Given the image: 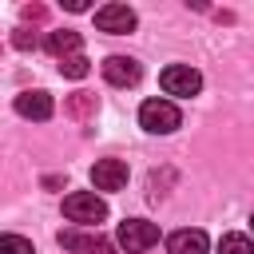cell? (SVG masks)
Masks as SVG:
<instances>
[{
	"instance_id": "cell-1",
	"label": "cell",
	"mask_w": 254,
	"mask_h": 254,
	"mask_svg": "<svg viewBox=\"0 0 254 254\" xmlns=\"http://www.w3.org/2000/svg\"><path fill=\"white\" fill-rule=\"evenodd\" d=\"M179 123H183V115H179V107L171 99H147L139 107V127L151 131V135H171Z\"/></svg>"
},
{
	"instance_id": "cell-2",
	"label": "cell",
	"mask_w": 254,
	"mask_h": 254,
	"mask_svg": "<svg viewBox=\"0 0 254 254\" xmlns=\"http://www.w3.org/2000/svg\"><path fill=\"white\" fill-rule=\"evenodd\" d=\"M64 214H67L71 222H79V226H95V222L107 218V202H103L95 190H71V194L64 198Z\"/></svg>"
},
{
	"instance_id": "cell-3",
	"label": "cell",
	"mask_w": 254,
	"mask_h": 254,
	"mask_svg": "<svg viewBox=\"0 0 254 254\" xmlns=\"http://www.w3.org/2000/svg\"><path fill=\"white\" fill-rule=\"evenodd\" d=\"M115 238H119V246L127 254H143V250H151L159 242V226L147 222V218H123L119 230H115Z\"/></svg>"
},
{
	"instance_id": "cell-4",
	"label": "cell",
	"mask_w": 254,
	"mask_h": 254,
	"mask_svg": "<svg viewBox=\"0 0 254 254\" xmlns=\"http://www.w3.org/2000/svg\"><path fill=\"white\" fill-rule=\"evenodd\" d=\"M159 87H163L167 95L190 99V95H198V87H202V75H198L190 64H171V67H163V75H159Z\"/></svg>"
},
{
	"instance_id": "cell-5",
	"label": "cell",
	"mask_w": 254,
	"mask_h": 254,
	"mask_svg": "<svg viewBox=\"0 0 254 254\" xmlns=\"http://www.w3.org/2000/svg\"><path fill=\"white\" fill-rule=\"evenodd\" d=\"M135 24H139V16L127 4H103V8H95V28L99 32L127 36V32H135Z\"/></svg>"
},
{
	"instance_id": "cell-6",
	"label": "cell",
	"mask_w": 254,
	"mask_h": 254,
	"mask_svg": "<svg viewBox=\"0 0 254 254\" xmlns=\"http://www.w3.org/2000/svg\"><path fill=\"white\" fill-rule=\"evenodd\" d=\"M99 71H103V79H107L111 87H135L139 75H143L139 60H131V56H107V60L99 64Z\"/></svg>"
},
{
	"instance_id": "cell-7",
	"label": "cell",
	"mask_w": 254,
	"mask_h": 254,
	"mask_svg": "<svg viewBox=\"0 0 254 254\" xmlns=\"http://www.w3.org/2000/svg\"><path fill=\"white\" fill-rule=\"evenodd\" d=\"M91 187L95 190H123L127 187V163L123 159H99L91 167Z\"/></svg>"
},
{
	"instance_id": "cell-8",
	"label": "cell",
	"mask_w": 254,
	"mask_h": 254,
	"mask_svg": "<svg viewBox=\"0 0 254 254\" xmlns=\"http://www.w3.org/2000/svg\"><path fill=\"white\" fill-rule=\"evenodd\" d=\"M52 111H56V103H52V95H48V91H40V87H32V91H20V95H16V115H24V119L44 123V119H52Z\"/></svg>"
},
{
	"instance_id": "cell-9",
	"label": "cell",
	"mask_w": 254,
	"mask_h": 254,
	"mask_svg": "<svg viewBox=\"0 0 254 254\" xmlns=\"http://www.w3.org/2000/svg\"><path fill=\"white\" fill-rule=\"evenodd\" d=\"M44 48H48L56 60H67V56L79 52V32H71V28H56V32L44 36Z\"/></svg>"
},
{
	"instance_id": "cell-10",
	"label": "cell",
	"mask_w": 254,
	"mask_h": 254,
	"mask_svg": "<svg viewBox=\"0 0 254 254\" xmlns=\"http://www.w3.org/2000/svg\"><path fill=\"white\" fill-rule=\"evenodd\" d=\"M206 234L202 230H175L171 238H167V250L171 254H206Z\"/></svg>"
},
{
	"instance_id": "cell-11",
	"label": "cell",
	"mask_w": 254,
	"mask_h": 254,
	"mask_svg": "<svg viewBox=\"0 0 254 254\" xmlns=\"http://www.w3.org/2000/svg\"><path fill=\"white\" fill-rule=\"evenodd\" d=\"M95 107H99V99H95L91 91H75V95H67V103H64V111H67L71 119H91Z\"/></svg>"
},
{
	"instance_id": "cell-12",
	"label": "cell",
	"mask_w": 254,
	"mask_h": 254,
	"mask_svg": "<svg viewBox=\"0 0 254 254\" xmlns=\"http://www.w3.org/2000/svg\"><path fill=\"white\" fill-rule=\"evenodd\" d=\"M87 71H91V60H87V56H79V52H75V56H67V60H60V75H67V79H83Z\"/></svg>"
},
{
	"instance_id": "cell-13",
	"label": "cell",
	"mask_w": 254,
	"mask_h": 254,
	"mask_svg": "<svg viewBox=\"0 0 254 254\" xmlns=\"http://www.w3.org/2000/svg\"><path fill=\"white\" fill-rule=\"evenodd\" d=\"M64 250H91V234H83V230H60V238H56Z\"/></svg>"
},
{
	"instance_id": "cell-14",
	"label": "cell",
	"mask_w": 254,
	"mask_h": 254,
	"mask_svg": "<svg viewBox=\"0 0 254 254\" xmlns=\"http://www.w3.org/2000/svg\"><path fill=\"white\" fill-rule=\"evenodd\" d=\"M218 254H254V246H250V238H246V234H222Z\"/></svg>"
},
{
	"instance_id": "cell-15",
	"label": "cell",
	"mask_w": 254,
	"mask_h": 254,
	"mask_svg": "<svg viewBox=\"0 0 254 254\" xmlns=\"http://www.w3.org/2000/svg\"><path fill=\"white\" fill-rule=\"evenodd\" d=\"M0 254H36V246L24 234H0Z\"/></svg>"
},
{
	"instance_id": "cell-16",
	"label": "cell",
	"mask_w": 254,
	"mask_h": 254,
	"mask_svg": "<svg viewBox=\"0 0 254 254\" xmlns=\"http://www.w3.org/2000/svg\"><path fill=\"white\" fill-rule=\"evenodd\" d=\"M20 16H24L28 24H44V20H48V8H44V4H24Z\"/></svg>"
},
{
	"instance_id": "cell-17",
	"label": "cell",
	"mask_w": 254,
	"mask_h": 254,
	"mask_svg": "<svg viewBox=\"0 0 254 254\" xmlns=\"http://www.w3.org/2000/svg\"><path fill=\"white\" fill-rule=\"evenodd\" d=\"M12 44H16L20 52H32V48H36V36H32L28 28H16V32H12Z\"/></svg>"
},
{
	"instance_id": "cell-18",
	"label": "cell",
	"mask_w": 254,
	"mask_h": 254,
	"mask_svg": "<svg viewBox=\"0 0 254 254\" xmlns=\"http://www.w3.org/2000/svg\"><path fill=\"white\" fill-rule=\"evenodd\" d=\"M87 254H119V250H115V242H107V238H95Z\"/></svg>"
},
{
	"instance_id": "cell-19",
	"label": "cell",
	"mask_w": 254,
	"mask_h": 254,
	"mask_svg": "<svg viewBox=\"0 0 254 254\" xmlns=\"http://www.w3.org/2000/svg\"><path fill=\"white\" fill-rule=\"evenodd\" d=\"M67 4V12H87V0H64Z\"/></svg>"
}]
</instances>
